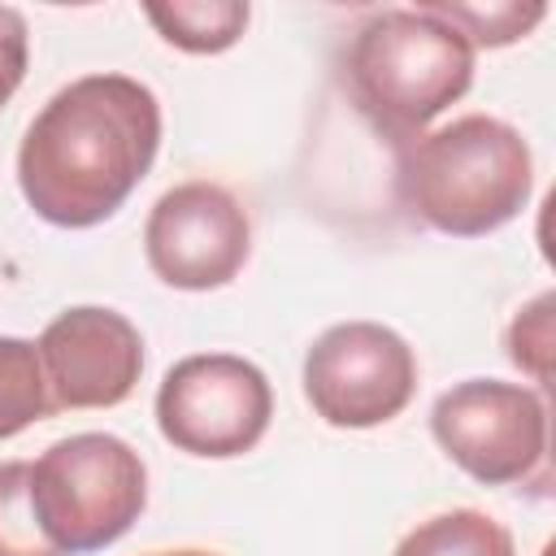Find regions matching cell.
I'll use <instances>...</instances> for the list:
<instances>
[{
	"instance_id": "cell-1",
	"label": "cell",
	"mask_w": 556,
	"mask_h": 556,
	"mask_svg": "<svg viewBox=\"0 0 556 556\" xmlns=\"http://www.w3.org/2000/svg\"><path fill=\"white\" fill-rule=\"evenodd\" d=\"M161 148V104L130 74H83L26 126L17 187L26 204L65 230L109 222L148 178Z\"/></svg>"
},
{
	"instance_id": "cell-2",
	"label": "cell",
	"mask_w": 556,
	"mask_h": 556,
	"mask_svg": "<svg viewBox=\"0 0 556 556\" xmlns=\"http://www.w3.org/2000/svg\"><path fill=\"white\" fill-rule=\"evenodd\" d=\"M473 83L469 39L434 9H374L348 35L343 87L356 113L391 143H413Z\"/></svg>"
},
{
	"instance_id": "cell-3",
	"label": "cell",
	"mask_w": 556,
	"mask_h": 556,
	"mask_svg": "<svg viewBox=\"0 0 556 556\" xmlns=\"http://www.w3.org/2000/svg\"><path fill=\"white\" fill-rule=\"evenodd\" d=\"M534 187L530 143L517 126L465 113L400 148L395 191L404 208L439 235L482 239L508 226Z\"/></svg>"
},
{
	"instance_id": "cell-4",
	"label": "cell",
	"mask_w": 556,
	"mask_h": 556,
	"mask_svg": "<svg viewBox=\"0 0 556 556\" xmlns=\"http://www.w3.org/2000/svg\"><path fill=\"white\" fill-rule=\"evenodd\" d=\"M30 504L43 534L65 552H100L117 543L148 504L143 456L117 434L56 439L30 465Z\"/></svg>"
},
{
	"instance_id": "cell-5",
	"label": "cell",
	"mask_w": 556,
	"mask_h": 556,
	"mask_svg": "<svg viewBox=\"0 0 556 556\" xmlns=\"http://www.w3.org/2000/svg\"><path fill=\"white\" fill-rule=\"evenodd\" d=\"M274 417L269 378L230 352L182 356L156 391V426L187 456L230 460L252 452Z\"/></svg>"
},
{
	"instance_id": "cell-6",
	"label": "cell",
	"mask_w": 556,
	"mask_h": 556,
	"mask_svg": "<svg viewBox=\"0 0 556 556\" xmlns=\"http://www.w3.org/2000/svg\"><path fill=\"white\" fill-rule=\"evenodd\" d=\"M430 430L447 460L482 486H513L543 478L547 465V404L534 387L469 378L443 391L430 408Z\"/></svg>"
},
{
	"instance_id": "cell-7",
	"label": "cell",
	"mask_w": 556,
	"mask_h": 556,
	"mask_svg": "<svg viewBox=\"0 0 556 556\" xmlns=\"http://www.w3.org/2000/svg\"><path fill=\"white\" fill-rule=\"evenodd\" d=\"M417 391L413 348L378 321H339L304 356V395L326 426L369 430L408 408Z\"/></svg>"
},
{
	"instance_id": "cell-8",
	"label": "cell",
	"mask_w": 556,
	"mask_h": 556,
	"mask_svg": "<svg viewBox=\"0 0 556 556\" xmlns=\"http://www.w3.org/2000/svg\"><path fill=\"white\" fill-rule=\"evenodd\" d=\"M143 252L165 287L213 291L243 269L252 252V222L222 182L191 178L152 204Z\"/></svg>"
},
{
	"instance_id": "cell-9",
	"label": "cell",
	"mask_w": 556,
	"mask_h": 556,
	"mask_svg": "<svg viewBox=\"0 0 556 556\" xmlns=\"http://www.w3.org/2000/svg\"><path fill=\"white\" fill-rule=\"evenodd\" d=\"M39 365L52 408H113L143 374V339L117 313L100 304L65 308L39 334Z\"/></svg>"
},
{
	"instance_id": "cell-10",
	"label": "cell",
	"mask_w": 556,
	"mask_h": 556,
	"mask_svg": "<svg viewBox=\"0 0 556 556\" xmlns=\"http://www.w3.org/2000/svg\"><path fill=\"white\" fill-rule=\"evenodd\" d=\"M143 13L165 43L200 56L226 52L252 17L243 0H169V4H143Z\"/></svg>"
},
{
	"instance_id": "cell-11",
	"label": "cell",
	"mask_w": 556,
	"mask_h": 556,
	"mask_svg": "<svg viewBox=\"0 0 556 556\" xmlns=\"http://www.w3.org/2000/svg\"><path fill=\"white\" fill-rule=\"evenodd\" d=\"M395 556H517V547L495 517L478 508H452L408 530Z\"/></svg>"
},
{
	"instance_id": "cell-12",
	"label": "cell",
	"mask_w": 556,
	"mask_h": 556,
	"mask_svg": "<svg viewBox=\"0 0 556 556\" xmlns=\"http://www.w3.org/2000/svg\"><path fill=\"white\" fill-rule=\"evenodd\" d=\"M52 408L48 378L39 365V348L30 339L0 334V439L22 434L26 426L43 421Z\"/></svg>"
},
{
	"instance_id": "cell-13",
	"label": "cell",
	"mask_w": 556,
	"mask_h": 556,
	"mask_svg": "<svg viewBox=\"0 0 556 556\" xmlns=\"http://www.w3.org/2000/svg\"><path fill=\"white\" fill-rule=\"evenodd\" d=\"M426 9H434L443 22H452L469 48H504L526 39L543 17L547 4H517V0H500V4H456V0H430Z\"/></svg>"
},
{
	"instance_id": "cell-14",
	"label": "cell",
	"mask_w": 556,
	"mask_h": 556,
	"mask_svg": "<svg viewBox=\"0 0 556 556\" xmlns=\"http://www.w3.org/2000/svg\"><path fill=\"white\" fill-rule=\"evenodd\" d=\"M0 556H65L35 517L26 460H0Z\"/></svg>"
},
{
	"instance_id": "cell-15",
	"label": "cell",
	"mask_w": 556,
	"mask_h": 556,
	"mask_svg": "<svg viewBox=\"0 0 556 556\" xmlns=\"http://www.w3.org/2000/svg\"><path fill=\"white\" fill-rule=\"evenodd\" d=\"M547 352H552V295L543 291L534 304H526L513 326H508V361L526 374H534V382H547Z\"/></svg>"
},
{
	"instance_id": "cell-16",
	"label": "cell",
	"mask_w": 556,
	"mask_h": 556,
	"mask_svg": "<svg viewBox=\"0 0 556 556\" xmlns=\"http://www.w3.org/2000/svg\"><path fill=\"white\" fill-rule=\"evenodd\" d=\"M26 17L9 4H0V109L13 100V91L26 78Z\"/></svg>"
},
{
	"instance_id": "cell-17",
	"label": "cell",
	"mask_w": 556,
	"mask_h": 556,
	"mask_svg": "<svg viewBox=\"0 0 556 556\" xmlns=\"http://www.w3.org/2000/svg\"><path fill=\"white\" fill-rule=\"evenodd\" d=\"M152 556H217V552H204V547H178V552H152Z\"/></svg>"
}]
</instances>
